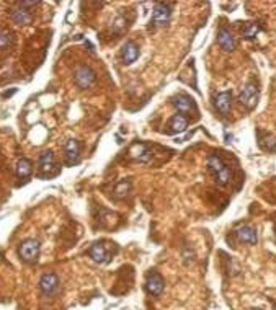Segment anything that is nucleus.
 Listing matches in <instances>:
<instances>
[{
	"instance_id": "nucleus-1",
	"label": "nucleus",
	"mask_w": 276,
	"mask_h": 310,
	"mask_svg": "<svg viewBox=\"0 0 276 310\" xmlns=\"http://www.w3.org/2000/svg\"><path fill=\"white\" fill-rule=\"evenodd\" d=\"M208 170L209 173L214 176V181L219 186H226L231 181V170L227 168V165L219 155H209L208 158Z\"/></svg>"
},
{
	"instance_id": "nucleus-2",
	"label": "nucleus",
	"mask_w": 276,
	"mask_h": 310,
	"mask_svg": "<svg viewBox=\"0 0 276 310\" xmlns=\"http://www.w3.org/2000/svg\"><path fill=\"white\" fill-rule=\"evenodd\" d=\"M39 289H41V292H43L44 297H49V299L56 297L61 291V282H59L58 274H54V273L43 274V276H41V281H39Z\"/></svg>"
},
{
	"instance_id": "nucleus-3",
	"label": "nucleus",
	"mask_w": 276,
	"mask_h": 310,
	"mask_svg": "<svg viewBox=\"0 0 276 310\" xmlns=\"http://www.w3.org/2000/svg\"><path fill=\"white\" fill-rule=\"evenodd\" d=\"M18 253H20V258H22L23 261H26V263H33V261H36L39 257V242L34 238L25 240V242L20 243Z\"/></svg>"
},
{
	"instance_id": "nucleus-4",
	"label": "nucleus",
	"mask_w": 276,
	"mask_h": 310,
	"mask_svg": "<svg viewBox=\"0 0 276 310\" xmlns=\"http://www.w3.org/2000/svg\"><path fill=\"white\" fill-rule=\"evenodd\" d=\"M239 101H240V105L248 108V109H253L255 106H257V103H258V88L255 84H247L244 88H242V92H240L239 95Z\"/></svg>"
},
{
	"instance_id": "nucleus-5",
	"label": "nucleus",
	"mask_w": 276,
	"mask_h": 310,
	"mask_svg": "<svg viewBox=\"0 0 276 310\" xmlns=\"http://www.w3.org/2000/svg\"><path fill=\"white\" fill-rule=\"evenodd\" d=\"M74 80H75V85L82 88V90H85V88H90L95 84V74L90 67L82 66L75 69Z\"/></svg>"
},
{
	"instance_id": "nucleus-6",
	"label": "nucleus",
	"mask_w": 276,
	"mask_h": 310,
	"mask_svg": "<svg viewBox=\"0 0 276 310\" xmlns=\"http://www.w3.org/2000/svg\"><path fill=\"white\" fill-rule=\"evenodd\" d=\"M172 105H174L177 109H178V113L180 114H188V113H196V105H195V101H193L188 95H177L172 98Z\"/></svg>"
},
{
	"instance_id": "nucleus-7",
	"label": "nucleus",
	"mask_w": 276,
	"mask_h": 310,
	"mask_svg": "<svg viewBox=\"0 0 276 310\" xmlns=\"http://www.w3.org/2000/svg\"><path fill=\"white\" fill-rule=\"evenodd\" d=\"M163 286H165L163 278H162L158 273L150 271V273L147 274L146 289H147V292H149V294H152V295H155V297H158V295H160V294L163 292Z\"/></svg>"
},
{
	"instance_id": "nucleus-8",
	"label": "nucleus",
	"mask_w": 276,
	"mask_h": 310,
	"mask_svg": "<svg viewBox=\"0 0 276 310\" xmlns=\"http://www.w3.org/2000/svg\"><path fill=\"white\" fill-rule=\"evenodd\" d=\"M170 15H172V10L169 5L165 4H155L154 5V10H152V23L157 26H163L170 22Z\"/></svg>"
},
{
	"instance_id": "nucleus-9",
	"label": "nucleus",
	"mask_w": 276,
	"mask_h": 310,
	"mask_svg": "<svg viewBox=\"0 0 276 310\" xmlns=\"http://www.w3.org/2000/svg\"><path fill=\"white\" fill-rule=\"evenodd\" d=\"M214 106L220 114H229L232 109V93L220 92L214 96Z\"/></svg>"
},
{
	"instance_id": "nucleus-10",
	"label": "nucleus",
	"mask_w": 276,
	"mask_h": 310,
	"mask_svg": "<svg viewBox=\"0 0 276 310\" xmlns=\"http://www.w3.org/2000/svg\"><path fill=\"white\" fill-rule=\"evenodd\" d=\"M10 20L15 25H30L33 22V17L25 7L18 5V7H15V9L10 10Z\"/></svg>"
},
{
	"instance_id": "nucleus-11",
	"label": "nucleus",
	"mask_w": 276,
	"mask_h": 310,
	"mask_svg": "<svg viewBox=\"0 0 276 310\" xmlns=\"http://www.w3.org/2000/svg\"><path fill=\"white\" fill-rule=\"evenodd\" d=\"M139 57V47H137V44L134 43V41H128L126 44L123 46L121 49V59L126 66L133 64V62H136V59Z\"/></svg>"
},
{
	"instance_id": "nucleus-12",
	"label": "nucleus",
	"mask_w": 276,
	"mask_h": 310,
	"mask_svg": "<svg viewBox=\"0 0 276 310\" xmlns=\"http://www.w3.org/2000/svg\"><path fill=\"white\" fill-rule=\"evenodd\" d=\"M88 255H90V258L95 263H108V261L112 260V253L106 252L105 245H101V243L92 245L90 250H88Z\"/></svg>"
},
{
	"instance_id": "nucleus-13",
	"label": "nucleus",
	"mask_w": 276,
	"mask_h": 310,
	"mask_svg": "<svg viewBox=\"0 0 276 310\" xmlns=\"http://www.w3.org/2000/svg\"><path fill=\"white\" fill-rule=\"evenodd\" d=\"M217 43L226 52H232L236 49V39H234L232 33L227 28H220L217 31Z\"/></svg>"
},
{
	"instance_id": "nucleus-14",
	"label": "nucleus",
	"mask_w": 276,
	"mask_h": 310,
	"mask_svg": "<svg viewBox=\"0 0 276 310\" xmlns=\"http://www.w3.org/2000/svg\"><path fill=\"white\" fill-rule=\"evenodd\" d=\"M236 235L240 242L244 243H248V245H257L258 242V235H257V230L253 229L250 225H244L240 227V229L236 230Z\"/></svg>"
},
{
	"instance_id": "nucleus-15",
	"label": "nucleus",
	"mask_w": 276,
	"mask_h": 310,
	"mask_svg": "<svg viewBox=\"0 0 276 310\" xmlns=\"http://www.w3.org/2000/svg\"><path fill=\"white\" fill-rule=\"evenodd\" d=\"M39 168H41V173H44V175L54 173V168H56V158H54V154L51 152V150H46V152L41 154Z\"/></svg>"
},
{
	"instance_id": "nucleus-16",
	"label": "nucleus",
	"mask_w": 276,
	"mask_h": 310,
	"mask_svg": "<svg viewBox=\"0 0 276 310\" xmlns=\"http://www.w3.org/2000/svg\"><path fill=\"white\" fill-rule=\"evenodd\" d=\"M64 152H66V158H67V163L69 165H74L79 162V157H80V146L77 141L74 139H69L64 146Z\"/></svg>"
},
{
	"instance_id": "nucleus-17",
	"label": "nucleus",
	"mask_w": 276,
	"mask_h": 310,
	"mask_svg": "<svg viewBox=\"0 0 276 310\" xmlns=\"http://www.w3.org/2000/svg\"><path fill=\"white\" fill-rule=\"evenodd\" d=\"M186 128H188V119L185 118L183 114H175L174 118L169 121V134H180L185 133Z\"/></svg>"
},
{
	"instance_id": "nucleus-18",
	"label": "nucleus",
	"mask_w": 276,
	"mask_h": 310,
	"mask_svg": "<svg viewBox=\"0 0 276 310\" xmlns=\"http://www.w3.org/2000/svg\"><path fill=\"white\" fill-rule=\"evenodd\" d=\"M131 154H133V157L136 158V160H139L142 163H146L150 160V157H152V154H150V150L144 146V144H134L133 149H131Z\"/></svg>"
},
{
	"instance_id": "nucleus-19",
	"label": "nucleus",
	"mask_w": 276,
	"mask_h": 310,
	"mask_svg": "<svg viewBox=\"0 0 276 310\" xmlns=\"http://www.w3.org/2000/svg\"><path fill=\"white\" fill-rule=\"evenodd\" d=\"M258 144L261 149L270 150V152H276V141L273 139V136L263 131H258Z\"/></svg>"
},
{
	"instance_id": "nucleus-20",
	"label": "nucleus",
	"mask_w": 276,
	"mask_h": 310,
	"mask_svg": "<svg viewBox=\"0 0 276 310\" xmlns=\"http://www.w3.org/2000/svg\"><path fill=\"white\" fill-rule=\"evenodd\" d=\"M240 33H242V38L245 39H255L257 34L260 33V26L257 23H245L242 28H240Z\"/></svg>"
},
{
	"instance_id": "nucleus-21",
	"label": "nucleus",
	"mask_w": 276,
	"mask_h": 310,
	"mask_svg": "<svg viewBox=\"0 0 276 310\" xmlns=\"http://www.w3.org/2000/svg\"><path fill=\"white\" fill-rule=\"evenodd\" d=\"M17 175L18 178H28L31 175V162L28 158H20L17 163Z\"/></svg>"
},
{
	"instance_id": "nucleus-22",
	"label": "nucleus",
	"mask_w": 276,
	"mask_h": 310,
	"mask_svg": "<svg viewBox=\"0 0 276 310\" xmlns=\"http://www.w3.org/2000/svg\"><path fill=\"white\" fill-rule=\"evenodd\" d=\"M12 46V34L7 30H0V51Z\"/></svg>"
},
{
	"instance_id": "nucleus-23",
	"label": "nucleus",
	"mask_w": 276,
	"mask_h": 310,
	"mask_svg": "<svg viewBox=\"0 0 276 310\" xmlns=\"http://www.w3.org/2000/svg\"><path fill=\"white\" fill-rule=\"evenodd\" d=\"M129 188H131V183H129V181H121V183H118V184H116V188H115L116 198H124V196L128 195Z\"/></svg>"
},
{
	"instance_id": "nucleus-24",
	"label": "nucleus",
	"mask_w": 276,
	"mask_h": 310,
	"mask_svg": "<svg viewBox=\"0 0 276 310\" xmlns=\"http://www.w3.org/2000/svg\"><path fill=\"white\" fill-rule=\"evenodd\" d=\"M41 2H28V0H25V2H20L18 5H22V7H25V9H26V7H36Z\"/></svg>"
},
{
	"instance_id": "nucleus-25",
	"label": "nucleus",
	"mask_w": 276,
	"mask_h": 310,
	"mask_svg": "<svg viewBox=\"0 0 276 310\" xmlns=\"http://www.w3.org/2000/svg\"><path fill=\"white\" fill-rule=\"evenodd\" d=\"M252 310H261V308H252Z\"/></svg>"
}]
</instances>
